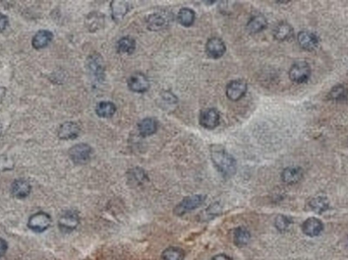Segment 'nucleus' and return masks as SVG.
Here are the masks:
<instances>
[{
  "label": "nucleus",
  "instance_id": "obj_31",
  "mask_svg": "<svg viewBox=\"0 0 348 260\" xmlns=\"http://www.w3.org/2000/svg\"><path fill=\"white\" fill-rule=\"evenodd\" d=\"M221 205L219 204V202H215L213 204H211L208 208H206L200 216L201 220L203 221H210L212 220L213 218L217 217L220 212H221Z\"/></svg>",
  "mask_w": 348,
  "mask_h": 260
},
{
  "label": "nucleus",
  "instance_id": "obj_22",
  "mask_svg": "<svg viewBox=\"0 0 348 260\" xmlns=\"http://www.w3.org/2000/svg\"><path fill=\"white\" fill-rule=\"evenodd\" d=\"M85 25L90 32H96L104 25V15L99 12H92L88 14Z\"/></svg>",
  "mask_w": 348,
  "mask_h": 260
},
{
  "label": "nucleus",
  "instance_id": "obj_24",
  "mask_svg": "<svg viewBox=\"0 0 348 260\" xmlns=\"http://www.w3.org/2000/svg\"><path fill=\"white\" fill-rule=\"evenodd\" d=\"M157 130V122L153 118H145L139 124V131L143 136H150Z\"/></svg>",
  "mask_w": 348,
  "mask_h": 260
},
{
  "label": "nucleus",
  "instance_id": "obj_20",
  "mask_svg": "<svg viewBox=\"0 0 348 260\" xmlns=\"http://www.w3.org/2000/svg\"><path fill=\"white\" fill-rule=\"evenodd\" d=\"M129 10V4L126 1L114 0L111 3V13L115 20H119L125 16Z\"/></svg>",
  "mask_w": 348,
  "mask_h": 260
},
{
  "label": "nucleus",
  "instance_id": "obj_33",
  "mask_svg": "<svg viewBox=\"0 0 348 260\" xmlns=\"http://www.w3.org/2000/svg\"><path fill=\"white\" fill-rule=\"evenodd\" d=\"M275 227L276 229L279 231V232H286L290 225L292 224V221L291 219H289L288 217L286 216H278L276 219H275Z\"/></svg>",
  "mask_w": 348,
  "mask_h": 260
},
{
  "label": "nucleus",
  "instance_id": "obj_16",
  "mask_svg": "<svg viewBox=\"0 0 348 260\" xmlns=\"http://www.w3.org/2000/svg\"><path fill=\"white\" fill-rule=\"evenodd\" d=\"M32 187L30 183L25 179H17L13 181L11 185V192L17 198H26L30 195Z\"/></svg>",
  "mask_w": 348,
  "mask_h": 260
},
{
  "label": "nucleus",
  "instance_id": "obj_30",
  "mask_svg": "<svg viewBox=\"0 0 348 260\" xmlns=\"http://www.w3.org/2000/svg\"><path fill=\"white\" fill-rule=\"evenodd\" d=\"M161 259L183 260L184 259V252L182 249L178 247H168L162 252Z\"/></svg>",
  "mask_w": 348,
  "mask_h": 260
},
{
  "label": "nucleus",
  "instance_id": "obj_5",
  "mask_svg": "<svg viewBox=\"0 0 348 260\" xmlns=\"http://www.w3.org/2000/svg\"><path fill=\"white\" fill-rule=\"evenodd\" d=\"M172 20V14L167 11L155 12L148 16L147 27L152 31H159L166 28Z\"/></svg>",
  "mask_w": 348,
  "mask_h": 260
},
{
  "label": "nucleus",
  "instance_id": "obj_11",
  "mask_svg": "<svg viewBox=\"0 0 348 260\" xmlns=\"http://www.w3.org/2000/svg\"><path fill=\"white\" fill-rule=\"evenodd\" d=\"M226 50L224 42L219 38H211L206 44V52L212 58H220Z\"/></svg>",
  "mask_w": 348,
  "mask_h": 260
},
{
  "label": "nucleus",
  "instance_id": "obj_3",
  "mask_svg": "<svg viewBox=\"0 0 348 260\" xmlns=\"http://www.w3.org/2000/svg\"><path fill=\"white\" fill-rule=\"evenodd\" d=\"M80 221V215L76 210H67L59 218L58 227L61 232L71 233L78 228Z\"/></svg>",
  "mask_w": 348,
  "mask_h": 260
},
{
  "label": "nucleus",
  "instance_id": "obj_18",
  "mask_svg": "<svg viewBox=\"0 0 348 260\" xmlns=\"http://www.w3.org/2000/svg\"><path fill=\"white\" fill-rule=\"evenodd\" d=\"M303 177V172L298 167H288L283 170L281 174L282 181L286 184L292 185L298 183Z\"/></svg>",
  "mask_w": 348,
  "mask_h": 260
},
{
  "label": "nucleus",
  "instance_id": "obj_32",
  "mask_svg": "<svg viewBox=\"0 0 348 260\" xmlns=\"http://www.w3.org/2000/svg\"><path fill=\"white\" fill-rule=\"evenodd\" d=\"M127 178H128V181L132 182L133 184L141 185L147 180V175L144 170L135 168L133 170H129V172L127 174Z\"/></svg>",
  "mask_w": 348,
  "mask_h": 260
},
{
  "label": "nucleus",
  "instance_id": "obj_12",
  "mask_svg": "<svg viewBox=\"0 0 348 260\" xmlns=\"http://www.w3.org/2000/svg\"><path fill=\"white\" fill-rule=\"evenodd\" d=\"M81 128L76 122H66L58 129V137L60 139H75L79 136Z\"/></svg>",
  "mask_w": 348,
  "mask_h": 260
},
{
  "label": "nucleus",
  "instance_id": "obj_21",
  "mask_svg": "<svg viewBox=\"0 0 348 260\" xmlns=\"http://www.w3.org/2000/svg\"><path fill=\"white\" fill-rule=\"evenodd\" d=\"M252 235L245 227H238L233 232V242L236 246L244 247L251 242Z\"/></svg>",
  "mask_w": 348,
  "mask_h": 260
},
{
  "label": "nucleus",
  "instance_id": "obj_17",
  "mask_svg": "<svg viewBox=\"0 0 348 260\" xmlns=\"http://www.w3.org/2000/svg\"><path fill=\"white\" fill-rule=\"evenodd\" d=\"M52 39H53V35L51 32L46 31V30H41L34 36L32 40V46L36 50L43 49L51 43Z\"/></svg>",
  "mask_w": 348,
  "mask_h": 260
},
{
  "label": "nucleus",
  "instance_id": "obj_25",
  "mask_svg": "<svg viewBox=\"0 0 348 260\" xmlns=\"http://www.w3.org/2000/svg\"><path fill=\"white\" fill-rule=\"evenodd\" d=\"M310 208L316 214H323L329 208V201L324 196L314 197L309 202Z\"/></svg>",
  "mask_w": 348,
  "mask_h": 260
},
{
  "label": "nucleus",
  "instance_id": "obj_15",
  "mask_svg": "<svg viewBox=\"0 0 348 260\" xmlns=\"http://www.w3.org/2000/svg\"><path fill=\"white\" fill-rule=\"evenodd\" d=\"M88 67L95 78L101 80L104 76V62L102 56L93 54L88 58Z\"/></svg>",
  "mask_w": 348,
  "mask_h": 260
},
{
  "label": "nucleus",
  "instance_id": "obj_14",
  "mask_svg": "<svg viewBox=\"0 0 348 260\" xmlns=\"http://www.w3.org/2000/svg\"><path fill=\"white\" fill-rule=\"evenodd\" d=\"M323 223L316 218H310L302 224V232L309 237L319 236L323 232Z\"/></svg>",
  "mask_w": 348,
  "mask_h": 260
},
{
  "label": "nucleus",
  "instance_id": "obj_8",
  "mask_svg": "<svg viewBox=\"0 0 348 260\" xmlns=\"http://www.w3.org/2000/svg\"><path fill=\"white\" fill-rule=\"evenodd\" d=\"M297 40H298V44L300 45V47L307 51H313L314 49H316L320 42L319 37L313 32H309V31L300 32L298 34Z\"/></svg>",
  "mask_w": 348,
  "mask_h": 260
},
{
  "label": "nucleus",
  "instance_id": "obj_19",
  "mask_svg": "<svg viewBox=\"0 0 348 260\" xmlns=\"http://www.w3.org/2000/svg\"><path fill=\"white\" fill-rule=\"evenodd\" d=\"M293 36L292 27L285 21L279 22L274 29V37L278 41H287Z\"/></svg>",
  "mask_w": 348,
  "mask_h": 260
},
{
  "label": "nucleus",
  "instance_id": "obj_1",
  "mask_svg": "<svg viewBox=\"0 0 348 260\" xmlns=\"http://www.w3.org/2000/svg\"><path fill=\"white\" fill-rule=\"evenodd\" d=\"M211 158L217 170L223 176L230 177L234 175L236 171V162L223 148L220 146H212Z\"/></svg>",
  "mask_w": 348,
  "mask_h": 260
},
{
  "label": "nucleus",
  "instance_id": "obj_6",
  "mask_svg": "<svg viewBox=\"0 0 348 260\" xmlns=\"http://www.w3.org/2000/svg\"><path fill=\"white\" fill-rule=\"evenodd\" d=\"M69 155L75 164H86L91 159L92 149L89 145L79 144L70 150Z\"/></svg>",
  "mask_w": 348,
  "mask_h": 260
},
{
  "label": "nucleus",
  "instance_id": "obj_10",
  "mask_svg": "<svg viewBox=\"0 0 348 260\" xmlns=\"http://www.w3.org/2000/svg\"><path fill=\"white\" fill-rule=\"evenodd\" d=\"M248 90V85L244 81H233L226 87V94L231 101L241 100Z\"/></svg>",
  "mask_w": 348,
  "mask_h": 260
},
{
  "label": "nucleus",
  "instance_id": "obj_37",
  "mask_svg": "<svg viewBox=\"0 0 348 260\" xmlns=\"http://www.w3.org/2000/svg\"><path fill=\"white\" fill-rule=\"evenodd\" d=\"M211 260H232V258H231V257H229V256H228V255H226V254L220 253V254H217V255L213 256V257H212V259Z\"/></svg>",
  "mask_w": 348,
  "mask_h": 260
},
{
  "label": "nucleus",
  "instance_id": "obj_23",
  "mask_svg": "<svg viewBox=\"0 0 348 260\" xmlns=\"http://www.w3.org/2000/svg\"><path fill=\"white\" fill-rule=\"evenodd\" d=\"M267 19L264 15H255L253 16L248 25H247V29L248 31L251 33V34H257V33H260L263 30H265L267 28Z\"/></svg>",
  "mask_w": 348,
  "mask_h": 260
},
{
  "label": "nucleus",
  "instance_id": "obj_38",
  "mask_svg": "<svg viewBox=\"0 0 348 260\" xmlns=\"http://www.w3.org/2000/svg\"><path fill=\"white\" fill-rule=\"evenodd\" d=\"M1 131H2V126H1V124H0V135H1Z\"/></svg>",
  "mask_w": 348,
  "mask_h": 260
},
{
  "label": "nucleus",
  "instance_id": "obj_4",
  "mask_svg": "<svg viewBox=\"0 0 348 260\" xmlns=\"http://www.w3.org/2000/svg\"><path fill=\"white\" fill-rule=\"evenodd\" d=\"M311 67L304 61H299L294 63L289 70V78L292 82L296 84L306 83L311 77Z\"/></svg>",
  "mask_w": 348,
  "mask_h": 260
},
{
  "label": "nucleus",
  "instance_id": "obj_34",
  "mask_svg": "<svg viewBox=\"0 0 348 260\" xmlns=\"http://www.w3.org/2000/svg\"><path fill=\"white\" fill-rule=\"evenodd\" d=\"M13 168V162L7 158V157H1L0 158V170L6 171Z\"/></svg>",
  "mask_w": 348,
  "mask_h": 260
},
{
  "label": "nucleus",
  "instance_id": "obj_27",
  "mask_svg": "<svg viewBox=\"0 0 348 260\" xmlns=\"http://www.w3.org/2000/svg\"><path fill=\"white\" fill-rule=\"evenodd\" d=\"M136 42L130 37H123L117 42V51L123 54H132L135 51Z\"/></svg>",
  "mask_w": 348,
  "mask_h": 260
},
{
  "label": "nucleus",
  "instance_id": "obj_26",
  "mask_svg": "<svg viewBox=\"0 0 348 260\" xmlns=\"http://www.w3.org/2000/svg\"><path fill=\"white\" fill-rule=\"evenodd\" d=\"M116 111V107L111 102H101L96 107V113L99 117L109 118L114 115Z\"/></svg>",
  "mask_w": 348,
  "mask_h": 260
},
{
  "label": "nucleus",
  "instance_id": "obj_28",
  "mask_svg": "<svg viewBox=\"0 0 348 260\" xmlns=\"http://www.w3.org/2000/svg\"><path fill=\"white\" fill-rule=\"evenodd\" d=\"M177 18H178V21L182 26L189 27L194 22L195 14H194L193 10H191L189 8H182V9L179 10V12L177 14Z\"/></svg>",
  "mask_w": 348,
  "mask_h": 260
},
{
  "label": "nucleus",
  "instance_id": "obj_29",
  "mask_svg": "<svg viewBox=\"0 0 348 260\" xmlns=\"http://www.w3.org/2000/svg\"><path fill=\"white\" fill-rule=\"evenodd\" d=\"M348 90L346 87L338 85L333 87L328 93V99L335 102H341L347 98Z\"/></svg>",
  "mask_w": 348,
  "mask_h": 260
},
{
  "label": "nucleus",
  "instance_id": "obj_9",
  "mask_svg": "<svg viewBox=\"0 0 348 260\" xmlns=\"http://www.w3.org/2000/svg\"><path fill=\"white\" fill-rule=\"evenodd\" d=\"M220 121V115L215 109L204 110L200 115V123L203 127L208 129L215 128Z\"/></svg>",
  "mask_w": 348,
  "mask_h": 260
},
{
  "label": "nucleus",
  "instance_id": "obj_13",
  "mask_svg": "<svg viewBox=\"0 0 348 260\" xmlns=\"http://www.w3.org/2000/svg\"><path fill=\"white\" fill-rule=\"evenodd\" d=\"M128 87L135 92H144L149 89L150 83L145 75L138 73L129 78Z\"/></svg>",
  "mask_w": 348,
  "mask_h": 260
},
{
  "label": "nucleus",
  "instance_id": "obj_36",
  "mask_svg": "<svg viewBox=\"0 0 348 260\" xmlns=\"http://www.w3.org/2000/svg\"><path fill=\"white\" fill-rule=\"evenodd\" d=\"M6 251H7V243L3 239H0V257H2Z\"/></svg>",
  "mask_w": 348,
  "mask_h": 260
},
{
  "label": "nucleus",
  "instance_id": "obj_35",
  "mask_svg": "<svg viewBox=\"0 0 348 260\" xmlns=\"http://www.w3.org/2000/svg\"><path fill=\"white\" fill-rule=\"evenodd\" d=\"M8 25V18L3 13H0V33H2Z\"/></svg>",
  "mask_w": 348,
  "mask_h": 260
},
{
  "label": "nucleus",
  "instance_id": "obj_2",
  "mask_svg": "<svg viewBox=\"0 0 348 260\" xmlns=\"http://www.w3.org/2000/svg\"><path fill=\"white\" fill-rule=\"evenodd\" d=\"M206 200V195L204 194H194L191 196H187L183 198L175 207H174V215L181 217L189 211H192L200 207Z\"/></svg>",
  "mask_w": 348,
  "mask_h": 260
},
{
  "label": "nucleus",
  "instance_id": "obj_7",
  "mask_svg": "<svg viewBox=\"0 0 348 260\" xmlns=\"http://www.w3.org/2000/svg\"><path fill=\"white\" fill-rule=\"evenodd\" d=\"M51 225V217L43 211L34 214L28 223V226L31 230L41 233L46 231Z\"/></svg>",
  "mask_w": 348,
  "mask_h": 260
}]
</instances>
